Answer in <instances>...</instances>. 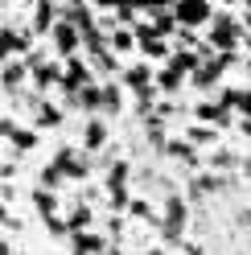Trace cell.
<instances>
[{
  "instance_id": "cell-1",
  "label": "cell",
  "mask_w": 251,
  "mask_h": 255,
  "mask_svg": "<svg viewBox=\"0 0 251 255\" xmlns=\"http://www.w3.org/2000/svg\"><path fill=\"white\" fill-rule=\"evenodd\" d=\"M202 41H206L214 54H239L243 50V25H239V17H235L231 8L227 12H214L210 25L202 29Z\"/></svg>"
},
{
  "instance_id": "cell-2",
  "label": "cell",
  "mask_w": 251,
  "mask_h": 255,
  "mask_svg": "<svg viewBox=\"0 0 251 255\" xmlns=\"http://www.w3.org/2000/svg\"><path fill=\"white\" fill-rule=\"evenodd\" d=\"M169 4H173L177 29H190V33H202V29L210 25V17H214L210 0H169Z\"/></svg>"
},
{
  "instance_id": "cell-3",
  "label": "cell",
  "mask_w": 251,
  "mask_h": 255,
  "mask_svg": "<svg viewBox=\"0 0 251 255\" xmlns=\"http://www.w3.org/2000/svg\"><path fill=\"white\" fill-rule=\"evenodd\" d=\"M50 41H54V54L58 58H74V54H83V37H78V29L70 25V21H54V29H50Z\"/></svg>"
},
{
  "instance_id": "cell-4",
  "label": "cell",
  "mask_w": 251,
  "mask_h": 255,
  "mask_svg": "<svg viewBox=\"0 0 251 255\" xmlns=\"http://www.w3.org/2000/svg\"><path fill=\"white\" fill-rule=\"evenodd\" d=\"M194 116L206 124V128H214V132H218V128H231V124H235V111H227L218 99H214V103H210V99H202V103L194 107Z\"/></svg>"
},
{
  "instance_id": "cell-5",
  "label": "cell",
  "mask_w": 251,
  "mask_h": 255,
  "mask_svg": "<svg viewBox=\"0 0 251 255\" xmlns=\"http://www.w3.org/2000/svg\"><path fill=\"white\" fill-rule=\"evenodd\" d=\"M107 198H112L116 210L128 206V161H116L112 165V173H107Z\"/></svg>"
},
{
  "instance_id": "cell-6",
  "label": "cell",
  "mask_w": 251,
  "mask_h": 255,
  "mask_svg": "<svg viewBox=\"0 0 251 255\" xmlns=\"http://www.w3.org/2000/svg\"><path fill=\"white\" fill-rule=\"evenodd\" d=\"M181 227H185V202L173 194V198L165 202V222H161V231H165L169 243H177V239H181Z\"/></svg>"
},
{
  "instance_id": "cell-7",
  "label": "cell",
  "mask_w": 251,
  "mask_h": 255,
  "mask_svg": "<svg viewBox=\"0 0 251 255\" xmlns=\"http://www.w3.org/2000/svg\"><path fill=\"white\" fill-rule=\"evenodd\" d=\"M58 17H62V21H70L78 33H83V29H91V25H95V8H91L87 0H66V4L58 8Z\"/></svg>"
},
{
  "instance_id": "cell-8",
  "label": "cell",
  "mask_w": 251,
  "mask_h": 255,
  "mask_svg": "<svg viewBox=\"0 0 251 255\" xmlns=\"http://www.w3.org/2000/svg\"><path fill=\"white\" fill-rule=\"evenodd\" d=\"M54 173H70V177H87V152H74V148H58L54 156Z\"/></svg>"
},
{
  "instance_id": "cell-9",
  "label": "cell",
  "mask_w": 251,
  "mask_h": 255,
  "mask_svg": "<svg viewBox=\"0 0 251 255\" xmlns=\"http://www.w3.org/2000/svg\"><path fill=\"white\" fill-rule=\"evenodd\" d=\"M181 83H185V74H181L177 66H169V62H165L161 70H152V87H156V95H177Z\"/></svg>"
},
{
  "instance_id": "cell-10",
  "label": "cell",
  "mask_w": 251,
  "mask_h": 255,
  "mask_svg": "<svg viewBox=\"0 0 251 255\" xmlns=\"http://www.w3.org/2000/svg\"><path fill=\"white\" fill-rule=\"evenodd\" d=\"M54 21H58V4H54V0H37V4H33V33L45 37L54 29Z\"/></svg>"
},
{
  "instance_id": "cell-11",
  "label": "cell",
  "mask_w": 251,
  "mask_h": 255,
  "mask_svg": "<svg viewBox=\"0 0 251 255\" xmlns=\"http://www.w3.org/2000/svg\"><path fill=\"white\" fill-rule=\"evenodd\" d=\"M148 25H152V33H156V37L173 41V33H177V21H173V4H165V8L148 12Z\"/></svg>"
},
{
  "instance_id": "cell-12",
  "label": "cell",
  "mask_w": 251,
  "mask_h": 255,
  "mask_svg": "<svg viewBox=\"0 0 251 255\" xmlns=\"http://www.w3.org/2000/svg\"><path fill=\"white\" fill-rule=\"evenodd\" d=\"M99 95H103V116H120L124 111V87L116 83V78H107V83H99Z\"/></svg>"
},
{
  "instance_id": "cell-13",
  "label": "cell",
  "mask_w": 251,
  "mask_h": 255,
  "mask_svg": "<svg viewBox=\"0 0 251 255\" xmlns=\"http://www.w3.org/2000/svg\"><path fill=\"white\" fill-rule=\"evenodd\" d=\"M25 74H29V70H25V62H21V58H12V62H4V66H0V87H4L8 95H17L21 83H25Z\"/></svg>"
},
{
  "instance_id": "cell-14",
  "label": "cell",
  "mask_w": 251,
  "mask_h": 255,
  "mask_svg": "<svg viewBox=\"0 0 251 255\" xmlns=\"http://www.w3.org/2000/svg\"><path fill=\"white\" fill-rule=\"evenodd\" d=\"M33 124H37V128H58V124H62V111L37 95V99H33Z\"/></svg>"
},
{
  "instance_id": "cell-15",
  "label": "cell",
  "mask_w": 251,
  "mask_h": 255,
  "mask_svg": "<svg viewBox=\"0 0 251 255\" xmlns=\"http://www.w3.org/2000/svg\"><path fill=\"white\" fill-rule=\"evenodd\" d=\"M136 50L144 54L148 62H169V54H173V45L161 41V37H148V41H136Z\"/></svg>"
},
{
  "instance_id": "cell-16",
  "label": "cell",
  "mask_w": 251,
  "mask_h": 255,
  "mask_svg": "<svg viewBox=\"0 0 251 255\" xmlns=\"http://www.w3.org/2000/svg\"><path fill=\"white\" fill-rule=\"evenodd\" d=\"M29 74H33V83H37V91H50V87H58V78H62V70L54 66V62H37V66L29 70Z\"/></svg>"
},
{
  "instance_id": "cell-17",
  "label": "cell",
  "mask_w": 251,
  "mask_h": 255,
  "mask_svg": "<svg viewBox=\"0 0 251 255\" xmlns=\"http://www.w3.org/2000/svg\"><path fill=\"white\" fill-rule=\"evenodd\" d=\"M107 243H103V235H74V255H103Z\"/></svg>"
},
{
  "instance_id": "cell-18",
  "label": "cell",
  "mask_w": 251,
  "mask_h": 255,
  "mask_svg": "<svg viewBox=\"0 0 251 255\" xmlns=\"http://www.w3.org/2000/svg\"><path fill=\"white\" fill-rule=\"evenodd\" d=\"M107 50H112V54H132L136 50L132 29H112V33H107Z\"/></svg>"
},
{
  "instance_id": "cell-19",
  "label": "cell",
  "mask_w": 251,
  "mask_h": 255,
  "mask_svg": "<svg viewBox=\"0 0 251 255\" xmlns=\"http://www.w3.org/2000/svg\"><path fill=\"white\" fill-rule=\"evenodd\" d=\"M103 140H107V128H103V120H87V132H83V144H87V152H99V148H103Z\"/></svg>"
},
{
  "instance_id": "cell-20",
  "label": "cell",
  "mask_w": 251,
  "mask_h": 255,
  "mask_svg": "<svg viewBox=\"0 0 251 255\" xmlns=\"http://www.w3.org/2000/svg\"><path fill=\"white\" fill-rule=\"evenodd\" d=\"M165 152H173L177 161H185V165H198V156H194V144H190V140H169Z\"/></svg>"
},
{
  "instance_id": "cell-21",
  "label": "cell",
  "mask_w": 251,
  "mask_h": 255,
  "mask_svg": "<svg viewBox=\"0 0 251 255\" xmlns=\"http://www.w3.org/2000/svg\"><path fill=\"white\" fill-rule=\"evenodd\" d=\"M8 140H12V148H17V152H29V148L37 144V136L25 132V128H8Z\"/></svg>"
},
{
  "instance_id": "cell-22",
  "label": "cell",
  "mask_w": 251,
  "mask_h": 255,
  "mask_svg": "<svg viewBox=\"0 0 251 255\" xmlns=\"http://www.w3.org/2000/svg\"><path fill=\"white\" fill-rule=\"evenodd\" d=\"M214 140H218L214 128H206V124H194L190 128V144H214Z\"/></svg>"
},
{
  "instance_id": "cell-23",
  "label": "cell",
  "mask_w": 251,
  "mask_h": 255,
  "mask_svg": "<svg viewBox=\"0 0 251 255\" xmlns=\"http://www.w3.org/2000/svg\"><path fill=\"white\" fill-rule=\"evenodd\" d=\"M87 227H91V210H87V206H78V210H74V218L66 222V231H70V235H83Z\"/></svg>"
},
{
  "instance_id": "cell-24",
  "label": "cell",
  "mask_w": 251,
  "mask_h": 255,
  "mask_svg": "<svg viewBox=\"0 0 251 255\" xmlns=\"http://www.w3.org/2000/svg\"><path fill=\"white\" fill-rule=\"evenodd\" d=\"M210 165H214V169H231V165H239V156H231L227 148H214V156H210Z\"/></svg>"
},
{
  "instance_id": "cell-25",
  "label": "cell",
  "mask_w": 251,
  "mask_h": 255,
  "mask_svg": "<svg viewBox=\"0 0 251 255\" xmlns=\"http://www.w3.org/2000/svg\"><path fill=\"white\" fill-rule=\"evenodd\" d=\"M87 4L95 8V12H103V17H107V12H116V8H124V4H128V0H87Z\"/></svg>"
},
{
  "instance_id": "cell-26",
  "label": "cell",
  "mask_w": 251,
  "mask_h": 255,
  "mask_svg": "<svg viewBox=\"0 0 251 255\" xmlns=\"http://www.w3.org/2000/svg\"><path fill=\"white\" fill-rule=\"evenodd\" d=\"M223 4H235V8H247L251 0H223Z\"/></svg>"
},
{
  "instance_id": "cell-27",
  "label": "cell",
  "mask_w": 251,
  "mask_h": 255,
  "mask_svg": "<svg viewBox=\"0 0 251 255\" xmlns=\"http://www.w3.org/2000/svg\"><path fill=\"white\" fill-rule=\"evenodd\" d=\"M8 128H12L8 120H0V136H8Z\"/></svg>"
},
{
  "instance_id": "cell-28",
  "label": "cell",
  "mask_w": 251,
  "mask_h": 255,
  "mask_svg": "<svg viewBox=\"0 0 251 255\" xmlns=\"http://www.w3.org/2000/svg\"><path fill=\"white\" fill-rule=\"evenodd\" d=\"M144 255H161V251H144Z\"/></svg>"
},
{
  "instance_id": "cell-29",
  "label": "cell",
  "mask_w": 251,
  "mask_h": 255,
  "mask_svg": "<svg viewBox=\"0 0 251 255\" xmlns=\"http://www.w3.org/2000/svg\"><path fill=\"white\" fill-rule=\"evenodd\" d=\"M0 29H4V17H0Z\"/></svg>"
}]
</instances>
